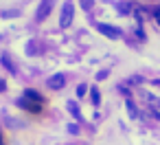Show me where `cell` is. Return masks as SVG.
I'll return each mask as SVG.
<instances>
[{
    "label": "cell",
    "instance_id": "cell-1",
    "mask_svg": "<svg viewBox=\"0 0 160 145\" xmlns=\"http://www.w3.org/2000/svg\"><path fill=\"white\" fill-rule=\"evenodd\" d=\"M72 16H75V5H72V0H66L64 7H62L59 27H62V29H68V27H70V22H72Z\"/></svg>",
    "mask_w": 160,
    "mask_h": 145
},
{
    "label": "cell",
    "instance_id": "cell-2",
    "mask_svg": "<svg viewBox=\"0 0 160 145\" xmlns=\"http://www.w3.org/2000/svg\"><path fill=\"white\" fill-rule=\"evenodd\" d=\"M53 5H55V0H42L40 7H38V13H35V20H38V22L46 20L48 13H51V9H53Z\"/></svg>",
    "mask_w": 160,
    "mask_h": 145
},
{
    "label": "cell",
    "instance_id": "cell-3",
    "mask_svg": "<svg viewBox=\"0 0 160 145\" xmlns=\"http://www.w3.org/2000/svg\"><path fill=\"white\" fill-rule=\"evenodd\" d=\"M97 29H99V33L108 35L110 40H118V38H121V31H118V29H114V27H110V24H99Z\"/></svg>",
    "mask_w": 160,
    "mask_h": 145
},
{
    "label": "cell",
    "instance_id": "cell-4",
    "mask_svg": "<svg viewBox=\"0 0 160 145\" xmlns=\"http://www.w3.org/2000/svg\"><path fill=\"white\" fill-rule=\"evenodd\" d=\"M64 84H66V75H64V73H57V75H53V77L48 79V86H51L53 90L64 88Z\"/></svg>",
    "mask_w": 160,
    "mask_h": 145
},
{
    "label": "cell",
    "instance_id": "cell-5",
    "mask_svg": "<svg viewBox=\"0 0 160 145\" xmlns=\"http://www.w3.org/2000/svg\"><path fill=\"white\" fill-rule=\"evenodd\" d=\"M18 103H20L22 108H27L29 112H40V110H42V103H38V101H27V97H24V99H20Z\"/></svg>",
    "mask_w": 160,
    "mask_h": 145
},
{
    "label": "cell",
    "instance_id": "cell-6",
    "mask_svg": "<svg viewBox=\"0 0 160 145\" xmlns=\"http://www.w3.org/2000/svg\"><path fill=\"white\" fill-rule=\"evenodd\" d=\"M24 97H27V99H31V101L44 103V97H42V95H40L38 90H31V88H29V90H24Z\"/></svg>",
    "mask_w": 160,
    "mask_h": 145
},
{
    "label": "cell",
    "instance_id": "cell-7",
    "mask_svg": "<svg viewBox=\"0 0 160 145\" xmlns=\"http://www.w3.org/2000/svg\"><path fill=\"white\" fill-rule=\"evenodd\" d=\"M68 110H70V112H72V117H75V119H77V121H79V119H81V117H79V106H77V103H75V101H68Z\"/></svg>",
    "mask_w": 160,
    "mask_h": 145
},
{
    "label": "cell",
    "instance_id": "cell-8",
    "mask_svg": "<svg viewBox=\"0 0 160 145\" xmlns=\"http://www.w3.org/2000/svg\"><path fill=\"white\" fill-rule=\"evenodd\" d=\"M125 103H127V110H129V117H132V119H136V117H138V112H136V106H134V101H132V99H127Z\"/></svg>",
    "mask_w": 160,
    "mask_h": 145
},
{
    "label": "cell",
    "instance_id": "cell-9",
    "mask_svg": "<svg viewBox=\"0 0 160 145\" xmlns=\"http://www.w3.org/2000/svg\"><path fill=\"white\" fill-rule=\"evenodd\" d=\"M90 97H92V103H94V106H99V103H101V95H99V90H97V88H92V90H90Z\"/></svg>",
    "mask_w": 160,
    "mask_h": 145
},
{
    "label": "cell",
    "instance_id": "cell-10",
    "mask_svg": "<svg viewBox=\"0 0 160 145\" xmlns=\"http://www.w3.org/2000/svg\"><path fill=\"white\" fill-rule=\"evenodd\" d=\"M68 132H70V134H77V132H79V127H77L75 123H70V125H68Z\"/></svg>",
    "mask_w": 160,
    "mask_h": 145
},
{
    "label": "cell",
    "instance_id": "cell-11",
    "mask_svg": "<svg viewBox=\"0 0 160 145\" xmlns=\"http://www.w3.org/2000/svg\"><path fill=\"white\" fill-rule=\"evenodd\" d=\"M77 95H79V97H83V95H86V86H83V84L77 88Z\"/></svg>",
    "mask_w": 160,
    "mask_h": 145
},
{
    "label": "cell",
    "instance_id": "cell-12",
    "mask_svg": "<svg viewBox=\"0 0 160 145\" xmlns=\"http://www.w3.org/2000/svg\"><path fill=\"white\" fill-rule=\"evenodd\" d=\"M153 16H156V22H158V24H160V9H158V11H156V13H153Z\"/></svg>",
    "mask_w": 160,
    "mask_h": 145
},
{
    "label": "cell",
    "instance_id": "cell-13",
    "mask_svg": "<svg viewBox=\"0 0 160 145\" xmlns=\"http://www.w3.org/2000/svg\"><path fill=\"white\" fill-rule=\"evenodd\" d=\"M0 145H5V143H2V136H0Z\"/></svg>",
    "mask_w": 160,
    "mask_h": 145
}]
</instances>
